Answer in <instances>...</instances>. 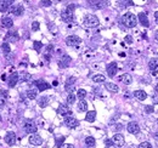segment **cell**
I'll return each mask as SVG.
<instances>
[{
  "label": "cell",
  "instance_id": "9a60e30c",
  "mask_svg": "<svg viewBox=\"0 0 158 148\" xmlns=\"http://www.w3.org/2000/svg\"><path fill=\"white\" fill-rule=\"evenodd\" d=\"M149 67H150V71L152 72L153 75H157L158 74V58L157 57L151 58V61L149 63Z\"/></svg>",
  "mask_w": 158,
  "mask_h": 148
},
{
  "label": "cell",
  "instance_id": "1f68e13d",
  "mask_svg": "<svg viewBox=\"0 0 158 148\" xmlns=\"http://www.w3.org/2000/svg\"><path fill=\"white\" fill-rule=\"evenodd\" d=\"M1 50H3V52H4L5 55H9L10 52H11V49H10L9 43H3V44H1Z\"/></svg>",
  "mask_w": 158,
  "mask_h": 148
},
{
  "label": "cell",
  "instance_id": "ac0fdd59",
  "mask_svg": "<svg viewBox=\"0 0 158 148\" xmlns=\"http://www.w3.org/2000/svg\"><path fill=\"white\" fill-rule=\"evenodd\" d=\"M18 80H19L18 73H16V72H15V73H11V74H10V77H9V80H7L9 86H10V87H15Z\"/></svg>",
  "mask_w": 158,
  "mask_h": 148
},
{
  "label": "cell",
  "instance_id": "4316f807",
  "mask_svg": "<svg viewBox=\"0 0 158 148\" xmlns=\"http://www.w3.org/2000/svg\"><path fill=\"white\" fill-rule=\"evenodd\" d=\"M37 95H38V89H29V90H27V97L29 100L37 98Z\"/></svg>",
  "mask_w": 158,
  "mask_h": 148
},
{
  "label": "cell",
  "instance_id": "ba28073f",
  "mask_svg": "<svg viewBox=\"0 0 158 148\" xmlns=\"http://www.w3.org/2000/svg\"><path fill=\"white\" fill-rule=\"evenodd\" d=\"M126 130H128V132H129V134L136 135V134L140 132V126H139V124L135 123V122H130L129 124H128V126H126Z\"/></svg>",
  "mask_w": 158,
  "mask_h": 148
},
{
  "label": "cell",
  "instance_id": "8d00e7d4",
  "mask_svg": "<svg viewBox=\"0 0 158 148\" xmlns=\"http://www.w3.org/2000/svg\"><path fill=\"white\" fill-rule=\"evenodd\" d=\"M39 28H40V24H39V22L38 21H34L32 23V31L33 32H37V31H39Z\"/></svg>",
  "mask_w": 158,
  "mask_h": 148
},
{
  "label": "cell",
  "instance_id": "f5cc1de1",
  "mask_svg": "<svg viewBox=\"0 0 158 148\" xmlns=\"http://www.w3.org/2000/svg\"><path fill=\"white\" fill-rule=\"evenodd\" d=\"M154 38H156V39H157V40H158V31L156 32V34H154Z\"/></svg>",
  "mask_w": 158,
  "mask_h": 148
},
{
  "label": "cell",
  "instance_id": "680465c9",
  "mask_svg": "<svg viewBox=\"0 0 158 148\" xmlns=\"http://www.w3.org/2000/svg\"><path fill=\"white\" fill-rule=\"evenodd\" d=\"M157 124H158V119H157Z\"/></svg>",
  "mask_w": 158,
  "mask_h": 148
},
{
  "label": "cell",
  "instance_id": "681fc988",
  "mask_svg": "<svg viewBox=\"0 0 158 148\" xmlns=\"http://www.w3.org/2000/svg\"><path fill=\"white\" fill-rule=\"evenodd\" d=\"M154 18H156V22L158 23V11H156V12H154Z\"/></svg>",
  "mask_w": 158,
  "mask_h": 148
},
{
  "label": "cell",
  "instance_id": "f907efd6",
  "mask_svg": "<svg viewBox=\"0 0 158 148\" xmlns=\"http://www.w3.org/2000/svg\"><path fill=\"white\" fill-rule=\"evenodd\" d=\"M153 139L158 141V132H154V134H153Z\"/></svg>",
  "mask_w": 158,
  "mask_h": 148
},
{
  "label": "cell",
  "instance_id": "11a10c76",
  "mask_svg": "<svg viewBox=\"0 0 158 148\" xmlns=\"http://www.w3.org/2000/svg\"><path fill=\"white\" fill-rule=\"evenodd\" d=\"M156 92L158 94V84H157V86H156Z\"/></svg>",
  "mask_w": 158,
  "mask_h": 148
},
{
  "label": "cell",
  "instance_id": "e575fe53",
  "mask_svg": "<svg viewBox=\"0 0 158 148\" xmlns=\"http://www.w3.org/2000/svg\"><path fill=\"white\" fill-rule=\"evenodd\" d=\"M33 47H34V50L35 51H40L42 50V47H43V43L42 41H34L33 43Z\"/></svg>",
  "mask_w": 158,
  "mask_h": 148
},
{
  "label": "cell",
  "instance_id": "2e32d148",
  "mask_svg": "<svg viewBox=\"0 0 158 148\" xmlns=\"http://www.w3.org/2000/svg\"><path fill=\"white\" fill-rule=\"evenodd\" d=\"M61 18L63 19L66 23H71V22H73V12L66 9L65 11L61 14Z\"/></svg>",
  "mask_w": 158,
  "mask_h": 148
},
{
  "label": "cell",
  "instance_id": "52a82bcc",
  "mask_svg": "<svg viewBox=\"0 0 158 148\" xmlns=\"http://www.w3.org/2000/svg\"><path fill=\"white\" fill-rule=\"evenodd\" d=\"M65 125L67 127H70V129H74V127L79 125V122L73 117H65Z\"/></svg>",
  "mask_w": 158,
  "mask_h": 148
},
{
  "label": "cell",
  "instance_id": "836d02e7",
  "mask_svg": "<svg viewBox=\"0 0 158 148\" xmlns=\"http://www.w3.org/2000/svg\"><path fill=\"white\" fill-rule=\"evenodd\" d=\"M77 96H78L79 100H84L85 96H86V91L84 90V89H79L78 92H77Z\"/></svg>",
  "mask_w": 158,
  "mask_h": 148
},
{
  "label": "cell",
  "instance_id": "ffe728a7",
  "mask_svg": "<svg viewBox=\"0 0 158 148\" xmlns=\"http://www.w3.org/2000/svg\"><path fill=\"white\" fill-rule=\"evenodd\" d=\"M119 82H122V83L125 84V85H130V84L133 83V78H131L130 74L124 73V74H122V75L119 77Z\"/></svg>",
  "mask_w": 158,
  "mask_h": 148
},
{
  "label": "cell",
  "instance_id": "7bdbcfd3",
  "mask_svg": "<svg viewBox=\"0 0 158 148\" xmlns=\"http://www.w3.org/2000/svg\"><path fill=\"white\" fill-rule=\"evenodd\" d=\"M105 144H106V147H111L113 144V142H112V140H106L105 141Z\"/></svg>",
  "mask_w": 158,
  "mask_h": 148
},
{
  "label": "cell",
  "instance_id": "d590c367",
  "mask_svg": "<svg viewBox=\"0 0 158 148\" xmlns=\"http://www.w3.org/2000/svg\"><path fill=\"white\" fill-rule=\"evenodd\" d=\"M75 102V95L74 94H70L67 97V103L68 104H73Z\"/></svg>",
  "mask_w": 158,
  "mask_h": 148
},
{
  "label": "cell",
  "instance_id": "8992f818",
  "mask_svg": "<svg viewBox=\"0 0 158 148\" xmlns=\"http://www.w3.org/2000/svg\"><path fill=\"white\" fill-rule=\"evenodd\" d=\"M80 43H82V39L77 35H70V36L66 38V44L68 46H77Z\"/></svg>",
  "mask_w": 158,
  "mask_h": 148
},
{
  "label": "cell",
  "instance_id": "f1b7e54d",
  "mask_svg": "<svg viewBox=\"0 0 158 148\" xmlns=\"http://www.w3.org/2000/svg\"><path fill=\"white\" fill-rule=\"evenodd\" d=\"M105 80H106V78L102 74H95V75H93V82H95V83H105Z\"/></svg>",
  "mask_w": 158,
  "mask_h": 148
},
{
  "label": "cell",
  "instance_id": "c3c4849f",
  "mask_svg": "<svg viewBox=\"0 0 158 148\" xmlns=\"http://www.w3.org/2000/svg\"><path fill=\"white\" fill-rule=\"evenodd\" d=\"M122 129H123V125H116L114 130H122Z\"/></svg>",
  "mask_w": 158,
  "mask_h": 148
},
{
  "label": "cell",
  "instance_id": "816d5d0a",
  "mask_svg": "<svg viewBox=\"0 0 158 148\" xmlns=\"http://www.w3.org/2000/svg\"><path fill=\"white\" fill-rule=\"evenodd\" d=\"M1 95L3 96H7V91L6 90H1Z\"/></svg>",
  "mask_w": 158,
  "mask_h": 148
},
{
  "label": "cell",
  "instance_id": "4fadbf2b",
  "mask_svg": "<svg viewBox=\"0 0 158 148\" xmlns=\"http://www.w3.org/2000/svg\"><path fill=\"white\" fill-rule=\"evenodd\" d=\"M4 140H5V142H6L9 146H14V144L16 143V134L12 132V131H9V132L5 135Z\"/></svg>",
  "mask_w": 158,
  "mask_h": 148
},
{
  "label": "cell",
  "instance_id": "e0dca14e",
  "mask_svg": "<svg viewBox=\"0 0 158 148\" xmlns=\"http://www.w3.org/2000/svg\"><path fill=\"white\" fill-rule=\"evenodd\" d=\"M57 113L60 115H63V117H70L72 114V111L70 109V107L66 106V104H61L60 107H58L57 109Z\"/></svg>",
  "mask_w": 158,
  "mask_h": 148
},
{
  "label": "cell",
  "instance_id": "d4e9b609",
  "mask_svg": "<svg viewBox=\"0 0 158 148\" xmlns=\"http://www.w3.org/2000/svg\"><path fill=\"white\" fill-rule=\"evenodd\" d=\"M1 26L4 27V28H11L12 26H14V21L10 17H4L3 19H1Z\"/></svg>",
  "mask_w": 158,
  "mask_h": 148
},
{
  "label": "cell",
  "instance_id": "7a4b0ae2",
  "mask_svg": "<svg viewBox=\"0 0 158 148\" xmlns=\"http://www.w3.org/2000/svg\"><path fill=\"white\" fill-rule=\"evenodd\" d=\"M83 23L85 27H89V28H93V27H97L100 21H98V18L95 16V15H86L83 19Z\"/></svg>",
  "mask_w": 158,
  "mask_h": 148
},
{
  "label": "cell",
  "instance_id": "7dc6e473",
  "mask_svg": "<svg viewBox=\"0 0 158 148\" xmlns=\"http://www.w3.org/2000/svg\"><path fill=\"white\" fill-rule=\"evenodd\" d=\"M5 104V98H3V97H0V107H3Z\"/></svg>",
  "mask_w": 158,
  "mask_h": 148
},
{
  "label": "cell",
  "instance_id": "f6af8a7d",
  "mask_svg": "<svg viewBox=\"0 0 158 148\" xmlns=\"http://www.w3.org/2000/svg\"><path fill=\"white\" fill-rule=\"evenodd\" d=\"M74 9H75V5H73V4L67 6V10H70V11H72V12H73V10H74Z\"/></svg>",
  "mask_w": 158,
  "mask_h": 148
},
{
  "label": "cell",
  "instance_id": "74e56055",
  "mask_svg": "<svg viewBox=\"0 0 158 148\" xmlns=\"http://www.w3.org/2000/svg\"><path fill=\"white\" fill-rule=\"evenodd\" d=\"M63 141H65V137H63V136H62V137H58V139L56 140V146H57V148H61V147H62Z\"/></svg>",
  "mask_w": 158,
  "mask_h": 148
},
{
  "label": "cell",
  "instance_id": "6da1fadb",
  "mask_svg": "<svg viewBox=\"0 0 158 148\" xmlns=\"http://www.w3.org/2000/svg\"><path fill=\"white\" fill-rule=\"evenodd\" d=\"M122 22L124 23L125 27L128 28H134L137 23V19H136V16L131 12H126L123 17H122Z\"/></svg>",
  "mask_w": 158,
  "mask_h": 148
},
{
  "label": "cell",
  "instance_id": "9f6ffc18",
  "mask_svg": "<svg viewBox=\"0 0 158 148\" xmlns=\"http://www.w3.org/2000/svg\"><path fill=\"white\" fill-rule=\"evenodd\" d=\"M3 1H4V0H0V4H1V3H3Z\"/></svg>",
  "mask_w": 158,
  "mask_h": 148
},
{
  "label": "cell",
  "instance_id": "d6a6232c",
  "mask_svg": "<svg viewBox=\"0 0 158 148\" xmlns=\"http://www.w3.org/2000/svg\"><path fill=\"white\" fill-rule=\"evenodd\" d=\"M32 79V75L27 73V72H22L21 73V82H29Z\"/></svg>",
  "mask_w": 158,
  "mask_h": 148
},
{
  "label": "cell",
  "instance_id": "7402d4cb",
  "mask_svg": "<svg viewBox=\"0 0 158 148\" xmlns=\"http://www.w3.org/2000/svg\"><path fill=\"white\" fill-rule=\"evenodd\" d=\"M105 87H106V90H108L110 92H118L119 91V87H118V85H116L114 83H106L105 84Z\"/></svg>",
  "mask_w": 158,
  "mask_h": 148
},
{
  "label": "cell",
  "instance_id": "30bf717a",
  "mask_svg": "<svg viewBox=\"0 0 158 148\" xmlns=\"http://www.w3.org/2000/svg\"><path fill=\"white\" fill-rule=\"evenodd\" d=\"M28 141H29V143L33 144V146H40L43 143V139L38 134H32L31 136H29Z\"/></svg>",
  "mask_w": 158,
  "mask_h": 148
},
{
  "label": "cell",
  "instance_id": "277c9868",
  "mask_svg": "<svg viewBox=\"0 0 158 148\" xmlns=\"http://www.w3.org/2000/svg\"><path fill=\"white\" fill-rule=\"evenodd\" d=\"M88 3H89V6L94 10H101L107 6L106 0H88Z\"/></svg>",
  "mask_w": 158,
  "mask_h": 148
},
{
  "label": "cell",
  "instance_id": "603a6c76",
  "mask_svg": "<svg viewBox=\"0 0 158 148\" xmlns=\"http://www.w3.org/2000/svg\"><path fill=\"white\" fill-rule=\"evenodd\" d=\"M71 57L70 56H67V55H65V56H62V58L60 60V66L62 67V68H66V67H68L71 64Z\"/></svg>",
  "mask_w": 158,
  "mask_h": 148
},
{
  "label": "cell",
  "instance_id": "d6986e66",
  "mask_svg": "<svg viewBox=\"0 0 158 148\" xmlns=\"http://www.w3.org/2000/svg\"><path fill=\"white\" fill-rule=\"evenodd\" d=\"M10 12L14 14L15 16H21L24 12V9L21 5H15V6H12L11 9H10Z\"/></svg>",
  "mask_w": 158,
  "mask_h": 148
},
{
  "label": "cell",
  "instance_id": "cb8c5ba5",
  "mask_svg": "<svg viewBox=\"0 0 158 148\" xmlns=\"http://www.w3.org/2000/svg\"><path fill=\"white\" fill-rule=\"evenodd\" d=\"M134 97H136L137 100H140V101H144L147 98V94L144 90H136V91H134Z\"/></svg>",
  "mask_w": 158,
  "mask_h": 148
},
{
  "label": "cell",
  "instance_id": "4dcf8cb0",
  "mask_svg": "<svg viewBox=\"0 0 158 148\" xmlns=\"http://www.w3.org/2000/svg\"><path fill=\"white\" fill-rule=\"evenodd\" d=\"M85 144L88 147H94L95 146V139L93 136H88L86 139H85Z\"/></svg>",
  "mask_w": 158,
  "mask_h": 148
},
{
  "label": "cell",
  "instance_id": "b9f144b4",
  "mask_svg": "<svg viewBox=\"0 0 158 148\" xmlns=\"http://www.w3.org/2000/svg\"><path fill=\"white\" fill-rule=\"evenodd\" d=\"M124 41H125L128 45H130V44L133 43V36H131V35H126V36L124 38Z\"/></svg>",
  "mask_w": 158,
  "mask_h": 148
},
{
  "label": "cell",
  "instance_id": "44dd1931",
  "mask_svg": "<svg viewBox=\"0 0 158 148\" xmlns=\"http://www.w3.org/2000/svg\"><path fill=\"white\" fill-rule=\"evenodd\" d=\"M139 22L144 26V27H150V22H149V18H147L146 12H140L139 14Z\"/></svg>",
  "mask_w": 158,
  "mask_h": 148
},
{
  "label": "cell",
  "instance_id": "bcb514c9",
  "mask_svg": "<svg viewBox=\"0 0 158 148\" xmlns=\"http://www.w3.org/2000/svg\"><path fill=\"white\" fill-rule=\"evenodd\" d=\"M52 50H54V46H52V45H47V47H46V51H47V52H51Z\"/></svg>",
  "mask_w": 158,
  "mask_h": 148
},
{
  "label": "cell",
  "instance_id": "60d3db41",
  "mask_svg": "<svg viewBox=\"0 0 158 148\" xmlns=\"http://www.w3.org/2000/svg\"><path fill=\"white\" fill-rule=\"evenodd\" d=\"M145 112L149 113V114H150V113H153V112H154L153 106H146V107H145Z\"/></svg>",
  "mask_w": 158,
  "mask_h": 148
},
{
  "label": "cell",
  "instance_id": "8fae6325",
  "mask_svg": "<svg viewBox=\"0 0 158 148\" xmlns=\"http://www.w3.org/2000/svg\"><path fill=\"white\" fill-rule=\"evenodd\" d=\"M106 71H107V74L110 78H113L118 71V67H117V63L116 62H111L110 64H107L106 67Z\"/></svg>",
  "mask_w": 158,
  "mask_h": 148
},
{
  "label": "cell",
  "instance_id": "6f0895ef",
  "mask_svg": "<svg viewBox=\"0 0 158 148\" xmlns=\"http://www.w3.org/2000/svg\"><path fill=\"white\" fill-rule=\"evenodd\" d=\"M0 120H1V117H0Z\"/></svg>",
  "mask_w": 158,
  "mask_h": 148
},
{
  "label": "cell",
  "instance_id": "f546056e",
  "mask_svg": "<svg viewBox=\"0 0 158 148\" xmlns=\"http://www.w3.org/2000/svg\"><path fill=\"white\" fill-rule=\"evenodd\" d=\"M86 109H88V103L84 100H80L78 103V111L79 112H85Z\"/></svg>",
  "mask_w": 158,
  "mask_h": 148
},
{
  "label": "cell",
  "instance_id": "7c38bea8",
  "mask_svg": "<svg viewBox=\"0 0 158 148\" xmlns=\"http://www.w3.org/2000/svg\"><path fill=\"white\" fill-rule=\"evenodd\" d=\"M112 142H113V144L117 146V147H122V146L124 144V142H125L124 136L121 135V134H116V135H113V137H112Z\"/></svg>",
  "mask_w": 158,
  "mask_h": 148
},
{
  "label": "cell",
  "instance_id": "ee69618b",
  "mask_svg": "<svg viewBox=\"0 0 158 148\" xmlns=\"http://www.w3.org/2000/svg\"><path fill=\"white\" fill-rule=\"evenodd\" d=\"M61 148H74L73 144H70V143H66V144H62Z\"/></svg>",
  "mask_w": 158,
  "mask_h": 148
},
{
  "label": "cell",
  "instance_id": "3957f363",
  "mask_svg": "<svg viewBox=\"0 0 158 148\" xmlns=\"http://www.w3.org/2000/svg\"><path fill=\"white\" fill-rule=\"evenodd\" d=\"M23 130H24V132L31 134V135L32 134H35L37 132V125H35V123L33 120L27 119L24 122V124H23Z\"/></svg>",
  "mask_w": 158,
  "mask_h": 148
},
{
  "label": "cell",
  "instance_id": "5b68a950",
  "mask_svg": "<svg viewBox=\"0 0 158 148\" xmlns=\"http://www.w3.org/2000/svg\"><path fill=\"white\" fill-rule=\"evenodd\" d=\"M34 85L37 86L38 91H45V90H49V89L51 87V85L46 83L45 80H43V79H39V80H35L34 82Z\"/></svg>",
  "mask_w": 158,
  "mask_h": 148
},
{
  "label": "cell",
  "instance_id": "484cf974",
  "mask_svg": "<svg viewBox=\"0 0 158 148\" xmlns=\"http://www.w3.org/2000/svg\"><path fill=\"white\" fill-rule=\"evenodd\" d=\"M95 119H96V112L95 111H89L85 115V120L89 122V123H93V122H95Z\"/></svg>",
  "mask_w": 158,
  "mask_h": 148
},
{
  "label": "cell",
  "instance_id": "ab89813d",
  "mask_svg": "<svg viewBox=\"0 0 158 148\" xmlns=\"http://www.w3.org/2000/svg\"><path fill=\"white\" fill-rule=\"evenodd\" d=\"M139 148H152V146L150 142H142L139 144Z\"/></svg>",
  "mask_w": 158,
  "mask_h": 148
},
{
  "label": "cell",
  "instance_id": "db71d44e",
  "mask_svg": "<svg viewBox=\"0 0 158 148\" xmlns=\"http://www.w3.org/2000/svg\"><path fill=\"white\" fill-rule=\"evenodd\" d=\"M52 84H54V86H57V85H58V83H57V82H54Z\"/></svg>",
  "mask_w": 158,
  "mask_h": 148
},
{
  "label": "cell",
  "instance_id": "f35d334b",
  "mask_svg": "<svg viewBox=\"0 0 158 148\" xmlns=\"http://www.w3.org/2000/svg\"><path fill=\"white\" fill-rule=\"evenodd\" d=\"M51 0H42L40 1V5L44 6V7H49V6H51Z\"/></svg>",
  "mask_w": 158,
  "mask_h": 148
},
{
  "label": "cell",
  "instance_id": "5bb4252c",
  "mask_svg": "<svg viewBox=\"0 0 158 148\" xmlns=\"http://www.w3.org/2000/svg\"><path fill=\"white\" fill-rule=\"evenodd\" d=\"M74 83H75V78H73V77L68 78V80L65 84V89H66L67 92L73 94V91H74Z\"/></svg>",
  "mask_w": 158,
  "mask_h": 148
},
{
  "label": "cell",
  "instance_id": "9c48e42d",
  "mask_svg": "<svg viewBox=\"0 0 158 148\" xmlns=\"http://www.w3.org/2000/svg\"><path fill=\"white\" fill-rule=\"evenodd\" d=\"M18 39H19L18 33L15 32V31H11L5 35V43H16Z\"/></svg>",
  "mask_w": 158,
  "mask_h": 148
},
{
  "label": "cell",
  "instance_id": "83f0119b",
  "mask_svg": "<svg viewBox=\"0 0 158 148\" xmlns=\"http://www.w3.org/2000/svg\"><path fill=\"white\" fill-rule=\"evenodd\" d=\"M47 103H49V97H46V96L39 97V100H38V104H39V107L44 108V107L47 106Z\"/></svg>",
  "mask_w": 158,
  "mask_h": 148
}]
</instances>
